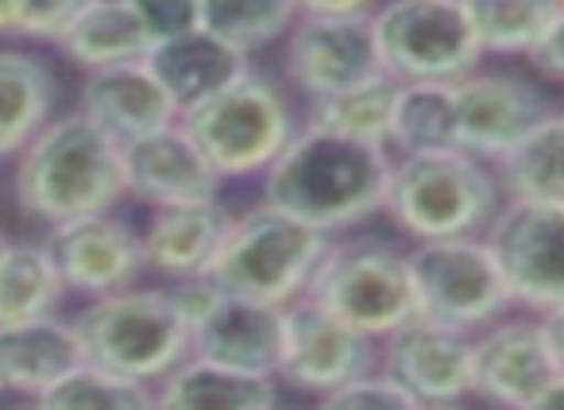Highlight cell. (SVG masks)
Segmentation results:
<instances>
[{
    "instance_id": "45",
    "label": "cell",
    "mask_w": 564,
    "mask_h": 410,
    "mask_svg": "<svg viewBox=\"0 0 564 410\" xmlns=\"http://www.w3.org/2000/svg\"><path fill=\"white\" fill-rule=\"evenodd\" d=\"M561 4H564V0H561Z\"/></svg>"
},
{
    "instance_id": "16",
    "label": "cell",
    "mask_w": 564,
    "mask_h": 410,
    "mask_svg": "<svg viewBox=\"0 0 564 410\" xmlns=\"http://www.w3.org/2000/svg\"><path fill=\"white\" fill-rule=\"evenodd\" d=\"M561 376L538 317H499L476 333L471 395L495 410H530Z\"/></svg>"
},
{
    "instance_id": "14",
    "label": "cell",
    "mask_w": 564,
    "mask_h": 410,
    "mask_svg": "<svg viewBox=\"0 0 564 410\" xmlns=\"http://www.w3.org/2000/svg\"><path fill=\"white\" fill-rule=\"evenodd\" d=\"M471 353L476 333L417 314L379 341V371L399 384L417 407L464 402L471 395Z\"/></svg>"
},
{
    "instance_id": "7",
    "label": "cell",
    "mask_w": 564,
    "mask_h": 410,
    "mask_svg": "<svg viewBox=\"0 0 564 410\" xmlns=\"http://www.w3.org/2000/svg\"><path fill=\"white\" fill-rule=\"evenodd\" d=\"M306 299L337 314L352 330L383 341L417 317L410 252L391 240H337L333 237Z\"/></svg>"
},
{
    "instance_id": "19",
    "label": "cell",
    "mask_w": 564,
    "mask_h": 410,
    "mask_svg": "<svg viewBox=\"0 0 564 410\" xmlns=\"http://www.w3.org/2000/svg\"><path fill=\"white\" fill-rule=\"evenodd\" d=\"M82 112L105 136H112L120 148L182 120L178 101L166 94V86L151 71L148 58L86 74V82H82Z\"/></svg>"
},
{
    "instance_id": "41",
    "label": "cell",
    "mask_w": 564,
    "mask_h": 410,
    "mask_svg": "<svg viewBox=\"0 0 564 410\" xmlns=\"http://www.w3.org/2000/svg\"><path fill=\"white\" fill-rule=\"evenodd\" d=\"M422 410H468L464 402H437V407H422Z\"/></svg>"
},
{
    "instance_id": "12",
    "label": "cell",
    "mask_w": 564,
    "mask_h": 410,
    "mask_svg": "<svg viewBox=\"0 0 564 410\" xmlns=\"http://www.w3.org/2000/svg\"><path fill=\"white\" fill-rule=\"evenodd\" d=\"M282 74L306 97V105L387 74L371 17L302 12L291 35L282 40Z\"/></svg>"
},
{
    "instance_id": "44",
    "label": "cell",
    "mask_w": 564,
    "mask_h": 410,
    "mask_svg": "<svg viewBox=\"0 0 564 410\" xmlns=\"http://www.w3.org/2000/svg\"><path fill=\"white\" fill-rule=\"evenodd\" d=\"M561 117H564V109H561Z\"/></svg>"
},
{
    "instance_id": "3",
    "label": "cell",
    "mask_w": 564,
    "mask_h": 410,
    "mask_svg": "<svg viewBox=\"0 0 564 410\" xmlns=\"http://www.w3.org/2000/svg\"><path fill=\"white\" fill-rule=\"evenodd\" d=\"M502 186L495 166L460 148L394 155L383 214L402 237L445 240L484 237L502 209Z\"/></svg>"
},
{
    "instance_id": "27",
    "label": "cell",
    "mask_w": 564,
    "mask_h": 410,
    "mask_svg": "<svg viewBox=\"0 0 564 410\" xmlns=\"http://www.w3.org/2000/svg\"><path fill=\"white\" fill-rule=\"evenodd\" d=\"M66 287L58 260L51 256L47 240H12L4 260H0V325L35 322L63 310Z\"/></svg>"
},
{
    "instance_id": "34",
    "label": "cell",
    "mask_w": 564,
    "mask_h": 410,
    "mask_svg": "<svg viewBox=\"0 0 564 410\" xmlns=\"http://www.w3.org/2000/svg\"><path fill=\"white\" fill-rule=\"evenodd\" d=\"M135 9V17L143 20L151 43H166L189 35L202 28V12H197V0H128Z\"/></svg>"
},
{
    "instance_id": "18",
    "label": "cell",
    "mask_w": 564,
    "mask_h": 410,
    "mask_svg": "<svg viewBox=\"0 0 564 410\" xmlns=\"http://www.w3.org/2000/svg\"><path fill=\"white\" fill-rule=\"evenodd\" d=\"M124 186L128 197L143 202L148 209H163V205L213 202L220 197L225 179L178 120L163 132L124 143Z\"/></svg>"
},
{
    "instance_id": "43",
    "label": "cell",
    "mask_w": 564,
    "mask_h": 410,
    "mask_svg": "<svg viewBox=\"0 0 564 410\" xmlns=\"http://www.w3.org/2000/svg\"><path fill=\"white\" fill-rule=\"evenodd\" d=\"M9 410H40V402H28V407H9Z\"/></svg>"
},
{
    "instance_id": "26",
    "label": "cell",
    "mask_w": 564,
    "mask_h": 410,
    "mask_svg": "<svg viewBox=\"0 0 564 410\" xmlns=\"http://www.w3.org/2000/svg\"><path fill=\"white\" fill-rule=\"evenodd\" d=\"M491 166L507 202L564 205V117L549 112Z\"/></svg>"
},
{
    "instance_id": "40",
    "label": "cell",
    "mask_w": 564,
    "mask_h": 410,
    "mask_svg": "<svg viewBox=\"0 0 564 410\" xmlns=\"http://www.w3.org/2000/svg\"><path fill=\"white\" fill-rule=\"evenodd\" d=\"M0 35H20V0H0Z\"/></svg>"
},
{
    "instance_id": "13",
    "label": "cell",
    "mask_w": 564,
    "mask_h": 410,
    "mask_svg": "<svg viewBox=\"0 0 564 410\" xmlns=\"http://www.w3.org/2000/svg\"><path fill=\"white\" fill-rule=\"evenodd\" d=\"M371 371H379L376 337L352 330L337 314L317 306L314 299H299L286 306L279 384L322 399V395L371 376Z\"/></svg>"
},
{
    "instance_id": "5",
    "label": "cell",
    "mask_w": 564,
    "mask_h": 410,
    "mask_svg": "<svg viewBox=\"0 0 564 410\" xmlns=\"http://www.w3.org/2000/svg\"><path fill=\"white\" fill-rule=\"evenodd\" d=\"M333 237L299 217L259 202L232 217L225 245L209 268V279L228 294L267 306H291L306 299Z\"/></svg>"
},
{
    "instance_id": "42",
    "label": "cell",
    "mask_w": 564,
    "mask_h": 410,
    "mask_svg": "<svg viewBox=\"0 0 564 410\" xmlns=\"http://www.w3.org/2000/svg\"><path fill=\"white\" fill-rule=\"evenodd\" d=\"M9 245H12V240L4 237V233H0V260H4V252H9Z\"/></svg>"
},
{
    "instance_id": "17",
    "label": "cell",
    "mask_w": 564,
    "mask_h": 410,
    "mask_svg": "<svg viewBox=\"0 0 564 410\" xmlns=\"http://www.w3.org/2000/svg\"><path fill=\"white\" fill-rule=\"evenodd\" d=\"M47 248L58 260L70 294H82L86 302L135 287L148 271L140 229L117 217V209L58 225V229H51Z\"/></svg>"
},
{
    "instance_id": "6",
    "label": "cell",
    "mask_w": 564,
    "mask_h": 410,
    "mask_svg": "<svg viewBox=\"0 0 564 410\" xmlns=\"http://www.w3.org/2000/svg\"><path fill=\"white\" fill-rule=\"evenodd\" d=\"M182 128L194 136L220 179H263L267 166L299 136V120L279 82L259 71L236 74L213 97L182 112Z\"/></svg>"
},
{
    "instance_id": "15",
    "label": "cell",
    "mask_w": 564,
    "mask_h": 410,
    "mask_svg": "<svg viewBox=\"0 0 564 410\" xmlns=\"http://www.w3.org/2000/svg\"><path fill=\"white\" fill-rule=\"evenodd\" d=\"M549 112L545 94L530 78L479 66L456 82V148L495 163Z\"/></svg>"
},
{
    "instance_id": "36",
    "label": "cell",
    "mask_w": 564,
    "mask_h": 410,
    "mask_svg": "<svg viewBox=\"0 0 564 410\" xmlns=\"http://www.w3.org/2000/svg\"><path fill=\"white\" fill-rule=\"evenodd\" d=\"M530 66L549 82H561L564 86V9L556 17V24L549 28V35L538 43V51L530 55Z\"/></svg>"
},
{
    "instance_id": "32",
    "label": "cell",
    "mask_w": 564,
    "mask_h": 410,
    "mask_svg": "<svg viewBox=\"0 0 564 410\" xmlns=\"http://www.w3.org/2000/svg\"><path fill=\"white\" fill-rule=\"evenodd\" d=\"M40 402V410H159L155 387L140 379L117 376L97 364H78L66 379H58Z\"/></svg>"
},
{
    "instance_id": "39",
    "label": "cell",
    "mask_w": 564,
    "mask_h": 410,
    "mask_svg": "<svg viewBox=\"0 0 564 410\" xmlns=\"http://www.w3.org/2000/svg\"><path fill=\"white\" fill-rule=\"evenodd\" d=\"M530 410H564V371L538 395V402Z\"/></svg>"
},
{
    "instance_id": "4",
    "label": "cell",
    "mask_w": 564,
    "mask_h": 410,
    "mask_svg": "<svg viewBox=\"0 0 564 410\" xmlns=\"http://www.w3.org/2000/svg\"><path fill=\"white\" fill-rule=\"evenodd\" d=\"M70 322L89 364L151 387L194 356L189 322L171 287L135 283L105 299H89Z\"/></svg>"
},
{
    "instance_id": "28",
    "label": "cell",
    "mask_w": 564,
    "mask_h": 410,
    "mask_svg": "<svg viewBox=\"0 0 564 410\" xmlns=\"http://www.w3.org/2000/svg\"><path fill=\"white\" fill-rule=\"evenodd\" d=\"M445 148H456V82H399L391 151L422 155Z\"/></svg>"
},
{
    "instance_id": "25",
    "label": "cell",
    "mask_w": 564,
    "mask_h": 410,
    "mask_svg": "<svg viewBox=\"0 0 564 410\" xmlns=\"http://www.w3.org/2000/svg\"><path fill=\"white\" fill-rule=\"evenodd\" d=\"M148 63H151V71L159 74V82L166 86V94L178 101L182 112H186L189 105L213 97L220 86H228L236 74L248 71V58H243L240 51L213 40L202 28L151 47Z\"/></svg>"
},
{
    "instance_id": "1",
    "label": "cell",
    "mask_w": 564,
    "mask_h": 410,
    "mask_svg": "<svg viewBox=\"0 0 564 410\" xmlns=\"http://www.w3.org/2000/svg\"><path fill=\"white\" fill-rule=\"evenodd\" d=\"M394 151L302 125L263 174V202L314 229L348 233L383 214Z\"/></svg>"
},
{
    "instance_id": "38",
    "label": "cell",
    "mask_w": 564,
    "mask_h": 410,
    "mask_svg": "<svg viewBox=\"0 0 564 410\" xmlns=\"http://www.w3.org/2000/svg\"><path fill=\"white\" fill-rule=\"evenodd\" d=\"M538 322H541V333H545V345H549V356H553L556 371H564V306L538 314Z\"/></svg>"
},
{
    "instance_id": "11",
    "label": "cell",
    "mask_w": 564,
    "mask_h": 410,
    "mask_svg": "<svg viewBox=\"0 0 564 410\" xmlns=\"http://www.w3.org/2000/svg\"><path fill=\"white\" fill-rule=\"evenodd\" d=\"M514 306L530 314L564 306V205L502 202L484 233Z\"/></svg>"
},
{
    "instance_id": "21",
    "label": "cell",
    "mask_w": 564,
    "mask_h": 410,
    "mask_svg": "<svg viewBox=\"0 0 564 410\" xmlns=\"http://www.w3.org/2000/svg\"><path fill=\"white\" fill-rule=\"evenodd\" d=\"M78 364H86V353H82L78 330L66 317L51 314L35 322L0 325V391L35 402Z\"/></svg>"
},
{
    "instance_id": "8",
    "label": "cell",
    "mask_w": 564,
    "mask_h": 410,
    "mask_svg": "<svg viewBox=\"0 0 564 410\" xmlns=\"http://www.w3.org/2000/svg\"><path fill=\"white\" fill-rule=\"evenodd\" d=\"M371 24L394 82H460L487 58L464 0H383Z\"/></svg>"
},
{
    "instance_id": "37",
    "label": "cell",
    "mask_w": 564,
    "mask_h": 410,
    "mask_svg": "<svg viewBox=\"0 0 564 410\" xmlns=\"http://www.w3.org/2000/svg\"><path fill=\"white\" fill-rule=\"evenodd\" d=\"M383 0H299L302 12H317V17H371Z\"/></svg>"
},
{
    "instance_id": "10",
    "label": "cell",
    "mask_w": 564,
    "mask_h": 410,
    "mask_svg": "<svg viewBox=\"0 0 564 410\" xmlns=\"http://www.w3.org/2000/svg\"><path fill=\"white\" fill-rule=\"evenodd\" d=\"M171 294L189 322L194 356L279 379L286 306H267V302L228 294L209 276L182 279L171 287Z\"/></svg>"
},
{
    "instance_id": "33",
    "label": "cell",
    "mask_w": 564,
    "mask_h": 410,
    "mask_svg": "<svg viewBox=\"0 0 564 410\" xmlns=\"http://www.w3.org/2000/svg\"><path fill=\"white\" fill-rule=\"evenodd\" d=\"M314 410H422V407L399 384H391L383 371H371V376L352 379V384L322 395L314 402Z\"/></svg>"
},
{
    "instance_id": "9",
    "label": "cell",
    "mask_w": 564,
    "mask_h": 410,
    "mask_svg": "<svg viewBox=\"0 0 564 410\" xmlns=\"http://www.w3.org/2000/svg\"><path fill=\"white\" fill-rule=\"evenodd\" d=\"M410 276L417 314L464 333L487 330L514 306L487 237L417 240L410 248Z\"/></svg>"
},
{
    "instance_id": "24",
    "label": "cell",
    "mask_w": 564,
    "mask_h": 410,
    "mask_svg": "<svg viewBox=\"0 0 564 410\" xmlns=\"http://www.w3.org/2000/svg\"><path fill=\"white\" fill-rule=\"evenodd\" d=\"M55 47L63 51L66 63L94 74L109 66L143 63L155 43L128 0H89V9L58 35Z\"/></svg>"
},
{
    "instance_id": "20",
    "label": "cell",
    "mask_w": 564,
    "mask_h": 410,
    "mask_svg": "<svg viewBox=\"0 0 564 410\" xmlns=\"http://www.w3.org/2000/svg\"><path fill=\"white\" fill-rule=\"evenodd\" d=\"M228 229H232V214L220 205V197L151 209L140 229L143 263H148V271H155L159 279H171V283L209 276Z\"/></svg>"
},
{
    "instance_id": "35",
    "label": "cell",
    "mask_w": 564,
    "mask_h": 410,
    "mask_svg": "<svg viewBox=\"0 0 564 410\" xmlns=\"http://www.w3.org/2000/svg\"><path fill=\"white\" fill-rule=\"evenodd\" d=\"M89 9V0H20V35L58 43V35Z\"/></svg>"
},
{
    "instance_id": "2",
    "label": "cell",
    "mask_w": 564,
    "mask_h": 410,
    "mask_svg": "<svg viewBox=\"0 0 564 410\" xmlns=\"http://www.w3.org/2000/svg\"><path fill=\"white\" fill-rule=\"evenodd\" d=\"M20 214L58 229L94 214H112L128 197L124 148L86 112H58L17 155L12 174Z\"/></svg>"
},
{
    "instance_id": "29",
    "label": "cell",
    "mask_w": 564,
    "mask_h": 410,
    "mask_svg": "<svg viewBox=\"0 0 564 410\" xmlns=\"http://www.w3.org/2000/svg\"><path fill=\"white\" fill-rule=\"evenodd\" d=\"M394 94H399V82H394L391 74H379V78H368L352 89H340V94H333V97L310 101L306 125L322 128V132H333V136H345V140L391 148Z\"/></svg>"
},
{
    "instance_id": "30",
    "label": "cell",
    "mask_w": 564,
    "mask_h": 410,
    "mask_svg": "<svg viewBox=\"0 0 564 410\" xmlns=\"http://www.w3.org/2000/svg\"><path fill=\"white\" fill-rule=\"evenodd\" d=\"M197 12L202 32L228 43L243 58L282 43L302 17L299 0H197Z\"/></svg>"
},
{
    "instance_id": "23",
    "label": "cell",
    "mask_w": 564,
    "mask_h": 410,
    "mask_svg": "<svg viewBox=\"0 0 564 410\" xmlns=\"http://www.w3.org/2000/svg\"><path fill=\"white\" fill-rule=\"evenodd\" d=\"M58 117V78L32 51H0V159H17Z\"/></svg>"
},
{
    "instance_id": "31",
    "label": "cell",
    "mask_w": 564,
    "mask_h": 410,
    "mask_svg": "<svg viewBox=\"0 0 564 410\" xmlns=\"http://www.w3.org/2000/svg\"><path fill=\"white\" fill-rule=\"evenodd\" d=\"M484 55L530 58L561 17V0H464Z\"/></svg>"
},
{
    "instance_id": "22",
    "label": "cell",
    "mask_w": 564,
    "mask_h": 410,
    "mask_svg": "<svg viewBox=\"0 0 564 410\" xmlns=\"http://www.w3.org/2000/svg\"><path fill=\"white\" fill-rule=\"evenodd\" d=\"M279 379L186 356L155 384L159 410H279Z\"/></svg>"
}]
</instances>
